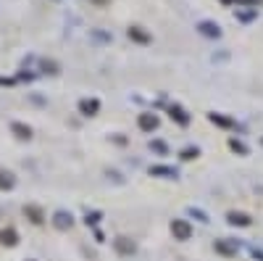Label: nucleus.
I'll return each mask as SVG.
<instances>
[{"label": "nucleus", "instance_id": "4", "mask_svg": "<svg viewBox=\"0 0 263 261\" xmlns=\"http://www.w3.org/2000/svg\"><path fill=\"white\" fill-rule=\"evenodd\" d=\"M168 116H171L176 124H182V127L190 124V116H187V111H184L182 106H171V109H168Z\"/></svg>", "mask_w": 263, "mask_h": 261}, {"label": "nucleus", "instance_id": "5", "mask_svg": "<svg viewBox=\"0 0 263 261\" xmlns=\"http://www.w3.org/2000/svg\"><path fill=\"white\" fill-rule=\"evenodd\" d=\"M79 111L84 113V116H95V113L100 111V103L95 101V98H92V101H90V98H84V101H79Z\"/></svg>", "mask_w": 263, "mask_h": 261}, {"label": "nucleus", "instance_id": "20", "mask_svg": "<svg viewBox=\"0 0 263 261\" xmlns=\"http://www.w3.org/2000/svg\"><path fill=\"white\" fill-rule=\"evenodd\" d=\"M190 214H192V217H195L197 222H208V214H203L200 209H190Z\"/></svg>", "mask_w": 263, "mask_h": 261}, {"label": "nucleus", "instance_id": "2", "mask_svg": "<svg viewBox=\"0 0 263 261\" xmlns=\"http://www.w3.org/2000/svg\"><path fill=\"white\" fill-rule=\"evenodd\" d=\"M197 32L203 35V37H211V40H219V37H221V27L213 24V21H200Z\"/></svg>", "mask_w": 263, "mask_h": 261}, {"label": "nucleus", "instance_id": "6", "mask_svg": "<svg viewBox=\"0 0 263 261\" xmlns=\"http://www.w3.org/2000/svg\"><path fill=\"white\" fill-rule=\"evenodd\" d=\"M129 40H134V42H142V45H148V42H150V35L145 32L142 27H129Z\"/></svg>", "mask_w": 263, "mask_h": 261}, {"label": "nucleus", "instance_id": "10", "mask_svg": "<svg viewBox=\"0 0 263 261\" xmlns=\"http://www.w3.org/2000/svg\"><path fill=\"white\" fill-rule=\"evenodd\" d=\"M0 243H3V245H16L19 243L16 229H3V232H0Z\"/></svg>", "mask_w": 263, "mask_h": 261}, {"label": "nucleus", "instance_id": "12", "mask_svg": "<svg viewBox=\"0 0 263 261\" xmlns=\"http://www.w3.org/2000/svg\"><path fill=\"white\" fill-rule=\"evenodd\" d=\"M24 214H27V217H29V219H32V222H34V224H42V222H45V217H42V211H40V209H37V206H27V209H24Z\"/></svg>", "mask_w": 263, "mask_h": 261}, {"label": "nucleus", "instance_id": "16", "mask_svg": "<svg viewBox=\"0 0 263 261\" xmlns=\"http://www.w3.org/2000/svg\"><path fill=\"white\" fill-rule=\"evenodd\" d=\"M116 248L121 253H132L134 251V243H127V237H119V240H116Z\"/></svg>", "mask_w": 263, "mask_h": 261}, {"label": "nucleus", "instance_id": "7", "mask_svg": "<svg viewBox=\"0 0 263 261\" xmlns=\"http://www.w3.org/2000/svg\"><path fill=\"white\" fill-rule=\"evenodd\" d=\"M216 253H221V256H237V245L229 240H216Z\"/></svg>", "mask_w": 263, "mask_h": 261}, {"label": "nucleus", "instance_id": "1", "mask_svg": "<svg viewBox=\"0 0 263 261\" xmlns=\"http://www.w3.org/2000/svg\"><path fill=\"white\" fill-rule=\"evenodd\" d=\"M171 235H174V240H190V237H192L190 222L187 219H174L171 222Z\"/></svg>", "mask_w": 263, "mask_h": 261}, {"label": "nucleus", "instance_id": "3", "mask_svg": "<svg viewBox=\"0 0 263 261\" xmlns=\"http://www.w3.org/2000/svg\"><path fill=\"white\" fill-rule=\"evenodd\" d=\"M137 124H140L142 132H153V129H158V116L156 113H140Z\"/></svg>", "mask_w": 263, "mask_h": 261}, {"label": "nucleus", "instance_id": "15", "mask_svg": "<svg viewBox=\"0 0 263 261\" xmlns=\"http://www.w3.org/2000/svg\"><path fill=\"white\" fill-rule=\"evenodd\" d=\"M150 150H156L158 156H166V153H168V145H166L164 140H153V143H150Z\"/></svg>", "mask_w": 263, "mask_h": 261}, {"label": "nucleus", "instance_id": "11", "mask_svg": "<svg viewBox=\"0 0 263 261\" xmlns=\"http://www.w3.org/2000/svg\"><path fill=\"white\" fill-rule=\"evenodd\" d=\"M11 129L16 132V137H21V140H29V137H32V129H29L27 124H19V121H13Z\"/></svg>", "mask_w": 263, "mask_h": 261}, {"label": "nucleus", "instance_id": "8", "mask_svg": "<svg viewBox=\"0 0 263 261\" xmlns=\"http://www.w3.org/2000/svg\"><path fill=\"white\" fill-rule=\"evenodd\" d=\"M153 177H166V180H176V169L171 166H150Z\"/></svg>", "mask_w": 263, "mask_h": 261}, {"label": "nucleus", "instance_id": "17", "mask_svg": "<svg viewBox=\"0 0 263 261\" xmlns=\"http://www.w3.org/2000/svg\"><path fill=\"white\" fill-rule=\"evenodd\" d=\"M211 121H213V124H221V127H231V124H234L231 119H224V116H219V113H211Z\"/></svg>", "mask_w": 263, "mask_h": 261}, {"label": "nucleus", "instance_id": "18", "mask_svg": "<svg viewBox=\"0 0 263 261\" xmlns=\"http://www.w3.org/2000/svg\"><path fill=\"white\" fill-rule=\"evenodd\" d=\"M197 156H200L197 148H184V150H182V158H184V161H192V158H197Z\"/></svg>", "mask_w": 263, "mask_h": 261}, {"label": "nucleus", "instance_id": "14", "mask_svg": "<svg viewBox=\"0 0 263 261\" xmlns=\"http://www.w3.org/2000/svg\"><path fill=\"white\" fill-rule=\"evenodd\" d=\"M13 182H16V180H13L11 172H0V187H3V190H11Z\"/></svg>", "mask_w": 263, "mask_h": 261}, {"label": "nucleus", "instance_id": "19", "mask_svg": "<svg viewBox=\"0 0 263 261\" xmlns=\"http://www.w3.org/2000/svg\"><path fill=\"white\" fill-rule=\"evenodd\" d=\"M229 145H231V150H237V153H247V148H245V145L237 140V137H234V140H231Z\"/></svg>", "mask_w": 263, "mask_h": 261}, {"label": "nucleus", "instance_id": "13", "mask_svg": "<svg viewBox=\"0 0 263 261\" xmlns=\"http://www.w3.org/2000/svg\"><path fill=\"white\" fill-rule=\"evenodd\" d=\"M227 219H229V224H239V227H247V224H250V219H247L245 214H237V211H231Z\"/></svg>", "mask_w": 263, "mask_h": 261}, {"label": "nucleus", "instance_id": "9", "mask_svg": "<svg viewBox=\"0 0 263 261\" xmlns=\"http://www.w3.org/2000/svg\"><path fill=\"white\" fill-rule=\"evenodd\" d=\"M71 214H66V211H58L56 214V217H53V224H56L58 229H68V227H71Z\"/></svg>", "mask_w": 263, "mask_h": 261}]
</instances>
